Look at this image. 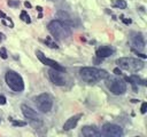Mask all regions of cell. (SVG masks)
I'll return each mask as SVG.
<instances>
[{"mask_svg": "<svg viewBox=\"0 0 147 137\" xmlns=\"http://www.w3.org/2000/svg\"><path fill=\"white\" fill-rule=\"evenodd\" d=\"M79 75L82 78L83 81H85L86 83H96L99 82L100 80H103V79H107L109 76V74L107 73V71L105 70H99L96 67H90V66H86V67H83L79 70Z\"/></svg>", "mask_w": 147, "mask_h": 137, "instance_id": "obj_1", "label": "cell"}, {"mask_svg": "<svg viewBox=\"0 0 147 137\" xmlns=\"http://www.w3.org/2000/svg\"><path fill=\"white\" fill-rule=\"evenodd\" d=\"M48 31L53 37H55L59 40H64L70 37L71 31L67 23H63L60 19H54L49 22L48 24Z\"/></svg>", "mask_w": 147, "mask_h": 137, "instance_id": "obj_2", "label": "cell"}, {"mask_svg": "<svg viewBox=\"0 0 147 137\" xmlns=\"http://www.w3.org/2000/svg\"><path fill=\"white\" fill-rule=\"evenodd\" d=\"M116 64L118 65L119 68L129 72H138L142 70L145 66L144 61H140L138 58H132V57H121L116 59Z\"/></svg>", "mask_w": 147, "mask_h": 137, "instance_id": "obj_3", "label": "cell"}, {"mask_svg": "<svg viewBox=\"0 0 147 137\" xmlns=\"http://www.w3.org/2000/svg\"><path fill=\"white\" fill-rule=\"evenodd\" d=\"M6 83L7 86L13 90V91H16V92H21L24 90V82H23V79L22 76L16 73L15 71H7L6 73Z\"/></svg>", "mask_w": 147, "mask_h": 137, "instance_id": "obj_4", "label": "cell"}, {"mask_svg": "<svg viewBox=\"0 0 147 137\" xmlns=\"http://www.w3.org/2000/svg\"><path fill=\"white\" fill-rule=\"evenodd\" d=\"M21 110H22L23 115H24L26 119H29L31 126H33L34 128H38V127L42 126V118H41L40 114L37 113L33 108H31L30 106L23 104V105L21 106Z\"/></svg>", "mask_w": 147, "mask_h": 137, "instance_id": "obj_5", "label": "cell"}, {"mask_svg": "<svg viewBox=\"0 0 147 137\" xmlns=\"http://www.w3.org/2000/svg\"><path fill=\"white\" fill-rule=\"evenodd\" d=\"M108 89L114 94V95H123L126 91V83L124 80L119 78H107L106 82Z\"/></svg>", "mask_w": 147, "mask_h": 137, "instance_id": "obj_6", "label": "cell"}, {"mask_svg": "<svg viewBox=\"0 0 147 137\" xmlns=\"http://www.w3.org/2000/svg\"><path fill=\"white\" fill-rule=\"evenodd\" d=\"M34 103L38 107V110H40L41 112L44 113H48L51 112L52 107H53V98L51 95L44 92V94H40L38 95L36 98H34Z\"/></svg>", "mask_w": 147, "mask_h": 137, "instance_id": "obj_7", "label": "cell"}, {"mask_svg": "<svg viewBox=\"0 0 147 137\" xmlns=\"http://www.w3.org/2000/svg\"><path fill=\"white\" fill-rule=\"evenodd\" d=\"M102 134L108 137H121L123 136V129L115 123H105L102 127Z\"/></svg>", "mask_w": 147, "mask_h": 137, "instance_id": "obj_8", "label": "cell"}, {"mask_svg": "<svg viewBox=\"0 0 147 137\" xmlns=\"http://www.w3.org/2000/svg\"><path fill=\"white\" fill-rule=\"evenodd\" d=\"M36 55H37L38 59H39L42 64H45V65H47V66H49V67H52V68H55V70L65 72V68H64L63 66H61L57 62H55V61H53V59H51V58H47V57L42 54V51H40V50H36Z\"/></svg>", "mask_w": 147, "mask_h": 137, "instance_id": "obj_9", "label": "cell"}, {"mask_svg": "<svg viewBox=\"0 0 147 137\" xmlns=\"http://www.w3.org/2000/svg\"><path fill=\"white\" fill-rule=\"evenodd\" d=\"M63 73L64 72L51 67V70L48 71V78L55 86H64L65 84V78H64Z\"/></svg>", "mask_w": 147, "mask_h": 137, "instance_id": "obj_10", "label": "cell"}, {"mask_svg": "<svg viewBox=\"0 0 147 137\" xmlns=\"http://www.w3.org/2000/svg\"><path fill=\"white\" fill-rule=\"evenodd\" d=\"M131 43L137 47L138 49H144L145 48V39L141 33L138 32H132L131 33Z\"/></svg>", "mask_w": 147, "mask_h": 137, "instance_id": "obj_11", "label": "cell"}, {"mask_svg": "<svg viewBox=\"0 0 147 137\" xmlns=\"http://www.w3.org/2000/svg\"><path fill=\"white\" fill-rule=\"evenodd\" d=\"M80 116H82V114H77V115H74V116L69 118V119L64 122V124H63V130L68 131V130L74 129V128L77 126V123H78Z\"/></svg>", "mask_w": 147, "mask_h": 137, "instance_id": "obj_12", "label": "cell"}, {"mask_svg": "<svg viewBox=\"0 0 147 137\" xmlns=\"http://www.w3.org/2000/svg\"><path fill=\"white\" fill-rule=\"evenodd\" d=\"M82 134L85 137H100L101 134L92 126H84L82 128Z\"/></svg>", "mask_w": 147, "mask_h": 137, "instance_id": "obj_13", "label": "cell"}, {"mask_svg": "<svg viewBox=\"0 0 147 137\" xmlns=\"http://www.w3.org/2000/svg\"><path fill=\"white\" fill-rule=\"evenodd\" d=\"M113 53H114V50H113L110 47H107V46H102V47L98 48L96 51H95V54H96V56H98L99 58L109 57V56L113 55Z\"/></svg>", "mask_w": 147, "mask_h": 137, "instance_id": "obj_14", "label": "cell"}, {"mask_svg": "<svg viewBox=\"0 0 147 137\" xmlns=\"http://www.w3.org/2000/svg\"><path fill=\"white\" fill-rule=\"evenodd\" d=\"M125 80H126V81H129V82L133 86V88H134V89H136V84H142V86H145V84H146V81H145V80H142L141 78L137 76V75L127 76V78H125Z\"/></svg>", "mask_w": 147, "mask_h": 137, "instance_id": "obj_15", "label": "cell"}, {"mask_svg": "<svg viewBox=\"0 0 147 137\" xmlns=\"http://www.w3.org/2000/svg\"><path fill=\"white\" fill-rule=\"evenodd\" d=\"M127 3L124 0H113V7L119 8V9H125Z\"/></svg>", "mask_w": 147, "mask_h": 137, "instance_id": "obj_16", "label": "cell"}, {"mask_svg": "<svg viewBox=\"0 0 147 137\" xmlns=\"http://www.w3.org/2000/svg\"><path fill=\"white\" fill-rule=\"evenodd\" d=\"M45 43H46V46H48L49 48H53V49H57V48H59V46L52 40L51 37H47V38L45 39Z\"/></svg>", "mask_w": 147, "mask_h": 137, "instance_id": "obj_17", "label": "cell"}, {"mask_svg": "<svg viewBox=\"0 0 147 137\" xmlns=\"http://www.w3.org/2000/svg\"><path fill=\"white\" fill-rule=\"evenodd\" d=\"M20 18H21L22 21H24L25 23H28V24H30V23H31V19H30V16L28 15V13H26L25 10H22V11H21V15H20Z\"/></svg>", "mask_w": 147, "mask_h": 137, "instance_id": "obj_18", "label": "cell"}, {"mask_svg": "<svg viewBox=\"0 0 147 137\" xmlns=\"http://www.w3.org/2000/svg\"><path fill=\"white\" fill-rule=\"evenodd\" d=\"M2 23H3L5 25H8L9 27H13V26H14V23H13L11 19H9L7 16H5V17L2 18Z\"/></svg>", "mask_w": 147, "mask_h": 137, "instance_id": "obj_19", "label": "cell"}, {"mask_svg": "<svg viewBox=\"0 0 147 137\" xmlns=\"http://www.w3.org/2000/svg\"><path fill=\"white\" fill-rule=\"evenodd\" d=\"M11 122H13L14 127H23L26 124V122H24V121H17V120H13V119H11Z\"/></svg>", "mask_w": 147, "mask_h": 137, "instance_id": "obj_20", "label": "cell"}, {"mask_svg": "<svg viewBox=\"0 0 147 137\" xmlns=\"http://www.w3.org/2000/svg\"><path fill=\"white\" fill-rule=\"evenodd\" d=\"M8 6L9 7H18L20 6V1L18 0H8Z\"/></svg>", "mask_w": 147, "mask_h": 137, "instance_id": "obj_21", "label": "cell"}, {"mask_svg": "<svg viewBox=\"0 0 147 137\" xmlns=\"http://www.w3.org/2000/svg\"><path fill=\"white\" fill-rule=\"evenodd\" d=\"M0 57L1 58H3V59H7V51H6V49L5 48H0Z\"/></svg>", "mask_w": 147, "mask_h": 137, "instance_id": "obj_22", "label": "cell"}, {"mask_svg": "<svg viewBox=\"0 0 147 137\" xmlns=\"http://www.w3.org/2000/svg\"><path fill=\"white\" fill-rule=\"evenodd\" d=\"M146 111H147V103H146V102H144V103L141 104V107H140V112H141L142 114H145V113H146Z\"/></svg>", "mask_w": 147, "mask_h": 137, "instance_id": "obj_23", "label": "cell"}, {"mask_svg": "<svg viewBox=\"0 0 147 137\" xmlns=\"http://www.w3.org/2000/svg\"><path fill=\"white\" fill-rule=\"evenodd\" d=\"M6 104V97L3 95H0V105H5Z\"/></svg>", "mask_w": 147, "mask_h": 137, "instance_id": "obj_24", "label": "cell"}, {"mask_svg": "<svg viewBox=\"0 0 147 137\" xmlns=\"http://www.w3.org/2000/svg\"><path fill=\"white\" fill-rule=\"evenodd\" d=\"M114 73H115L116 75H121V74H122V71H121V68L116 67V68H114Z\"/></svg>", "mask_w": 147, "mask_h": 137, "instance_id": "obj_25", "label": "cell"}, {"mask_svg": "<svg viewBox=\"0 0 147 137\" xmlns=\"http://www.w3.org/2000/svg\"><path fill=\"white\" fill-rule=\"evenodd\" d=\"M5 38H6V37H5V34L0 32V42H2V41L5 40Z\"/></svg>", "mask_w": 147, "mask_h": 137, "instance_id": "obj_26", "label": "cell"}, {"mask_svg": "<svg viewBox=\"0 0 147 137\" xmlns=\"http://www.w3.org/2000/svg\"><path fill=\"white\" fill-rule=\"evenodd\" d=\"M24 6H25L26 8H31V3H30L29 1H25V2H24Z\"/></svg>", "mask_w": 147, "mask_h": 137, "instance_id": "obj_27", "label": "cell"}, {"mask_svg": "<svg viewBox=\"0 0 147 137\" xmlns=\"http://www.w3.org/2000/svg\"><path fill=\"white\" fill-rule=\"evenodd\" d=\"M123 22H124L125 24H130V23H131V19H126V18H123Z\"/></svg>", "mask_w": 147, "mask_h": 137, "instance_id": "obj_28", "label": "cell"}, {"mask_svg": "<svg viewBox=\"0 0 147 137\" xmlns=\"http://www.w3.org/2000/svg\"><path fill=\"white\" fill-rule=\"evenodd\" d=\"M36 9H37V10H38L39 13H41V11H42V8H41L40 6H37V8H36Z\"/></svg>", "mask_w": 147, "mask_h": 137, "instance_id": "obj_29", "label": "cell"}, {"mask_svg": "<svg viewBox=\"0 0 147 137\" xmlns=\"http://www.w3.org/2000/svg\"><path fill=\"white\" fill-rule=\"evenodd\" d=\"M49 1H56V0H49Z\"/></svg>", "mask_w": 147, "mask_h": 137, "instance_id": "obj_30", "label": "cell"}]
</instances>
